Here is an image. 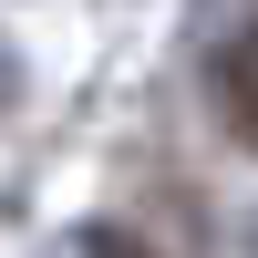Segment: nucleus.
Instances as JSON below:
<instances>
[{"instance_id": "nucleus-2", "label": "nucleus", "mask_w": 258, "mask_h": 258, "mask_svg": "<svg viewBox=\"0 0 258 258\" xmlns=\"http://www.w3.org/2000/svg\"><path fill=\"white\" fill-rule=\"evenodd\" d=\"M11 103H21V52L0 41V114H11Z\"/></svg>"}, {"instance_id": "nucleus-3", "label": "nucleus", "mask_w": 258, "mask_h": 258, "mask_svg": "<svg viewBox=\"0 0 258 258\" xmlns=\"http://www.w3.org/2000/svg\"><path fill=\"white\" fill-rule=\"evenodd\" d=\"M83 258H145L135 238H83Z\"/></svg>"}, {"instance_id": "nucleus-1", "label": "nucleus", "mask_w": 258, "mask_h": 258, "mask_svg": "<svg viewBox=\"0 0 258 258\" xmlns=\"http://www.w3.org/2000/svg\"><path fill=\"white\" fill-rule=\"evenodd\" d=\"M217 114L238 145H258V21L227 31V52H217Z\"/></svg>"}]
</instances>
